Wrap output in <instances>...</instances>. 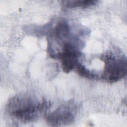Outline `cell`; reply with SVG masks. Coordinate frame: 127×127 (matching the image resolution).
Returning <instances> with one entry per match:
<instances>
[{
  "label": "cell",
  "instance_id": "1",
  "mask_svg": "<svg viewBox=\"0 0 127 127\" xmlns=\"http://www.w3.org/2000/svg\"><path fill=\"white\" fill-rule=\"evenodd\" d=\"M50 106L45 99L40 100L30 94L15 95L10 99L6 106V111L11 118L23 123L35 121Z\"/></svg>",
  "mask_w": 127,
  "mask_h": 127
},
{
  "label": "cell",
  "instance_id": "2",
  "mask_svg": "<svg viewBox=\"0 0 127 127\" xmlns=\"http://www.w3.org/2000/svg\"><path fill=\"white\" fill-rule=\"evenodd\" d=\"M101 59L105 64L102 77L106 82H116L126 76L127 61L125 56L109 52L102 56Z\"/></svg>",
  "mask_w": 127,
  "mask_h": 127
},
{
  "label": "cell",
  "instance_id": "3",
  "mask_svg": "<svg viewBox=\"0 0 127 127\" xmlns=\"http://www.w3.org/2000/svg\"><path fill=\"white\" fill-rule=\"evenodd\" d=\"M77 105L72 101L62 104L57 109L45 116L47 123L51 126H61L70 124L75 120L77 113Z\"/></svg>",
  "mask_w": 127,
  "mask_h": 127
},
{
  "label": "cell",
  "instance_id": "4",
  "mask_svg": "<svg viewBox=\"0 0 127 127\" xmlns=\"http://www.w3.org/2000/svg\"><path fill=\"white\" fill-rule=\"evenodd\" d=\"M98 2L93 0H64L62 1V5L66 8H87L95 5Z\"/></svg>",
  "mask_w": 127,
  "mask_h": 127
},
{
  "label": "cell",
  "instance_id": "5",
  "mask_svg": "<svg viewBox=\"0 0 127 127\" xmlns=\"http://www.w3.org/2000/svg\"><path fill=\"white\" fill-rule=\"evenodd\" d=\"M75 68L76 72L79 75L81 76L89 79L96 78L97 75L96 74H95L93 72L89 71L80 63L78 64Z\"/></svg>",
  "mask_w": 127,
  "mask_h": 127
}]
</instances>
